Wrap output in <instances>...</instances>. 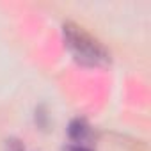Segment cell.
Here are the masks:
<instances>
[{"label":"cell","mask_w":151,"mask_h":151,"mask_svg":"<svg viewBox=\"0 0 151 151\" xmlns=\"http://www.w3.org/2000/svg\"><path fill=\"white\" fill-rule=\"evenodd\" d=\"M93 135V128L91 124L82 119V117H77V119H73L71 124H69V137L77 142V144H84L91 139Z\"/></svg>","instance_id":"cell-2"},{"label":"cell","mask_w":151,"mask_h":151,"mask_svg":"<svg viewBox=\"0 0 151 151\" xmlns=\"http://www.w3.org/2000/svg\"><path fill=\"white\" fill-rule=\"evenodd\" d=\"M62 34L68 50L71 52L75 60L80 62L82 66L103 68L110 62V53L107 52V48L84 27L68 22L62 27Z\"/></svg>","instance_id":"cell-1"},{"label":"cell","mask_w":151,"mask_h":151,"mask_svg":"<svg viewBox=\"0 0 151 151\" xmlns=\"http://www.w3.org/2000/svg\"><path fill=\"white\" fill-rule=\"evenodd\" d=\"M4 151H25V149H23V146L18 139H9V140H6Z\"/></svg>","instance_id":"cell-3"},{"label":"cell","mask_w":151,"mask_h":151,"mask_svg":"<svg viewBox=\"0 0 151 151\" xmlns=\"http://www.w3.org/2000/svg\"><path fill=\"white\" fill-rule=\"evenodd\" d=\"M66 151H93L89 146H86V144H71Z\"/></svg>","instance_id":"cell-4"}]
</instances>
